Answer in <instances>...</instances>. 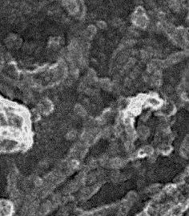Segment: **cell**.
<instances>
[{"label":"cell","instance_id":"cell-2","mask_svg":"<svg viewBox=\"0 0 189 216\" xmlns=\"http://www.w3.org/2000/svg\"><path fill=\"white\" fill-rule=\"evenodd\" d=\"M133 21L137 27H142V28L146 27L148 24V19L145 15H138L135 14V15L133 16Z\"/></svg>","mask_w":189,"mask_h":216},{"label":"cell","instance_id":"cell-5","mask_svg":"<svg viewBox=\"0 0 189 216\" xmlns=\"http://www.w3.org/2000/svg\"><path fill=\"white\" fill-rule=\"evenodd\" d=\"M65 3H66L67 9L72 14H76L78 12L79 8L75 0H67Z\"/></svg>","mask_w":189,"mask_h":216},{"label":"cell","instance_id":"cell-15","mask_svg":"<svg viewBox=\"0 0 189 216\" xmlns=\"http://www.w3.org/2000/svg\"><path fill=\"white\" fill-rule=\"evenodd\" d=\"M126 132L130 138H134L135 136V131L132 124L126 125Z\"/></svg>","mask_w":189,"mask_h":216},{"label":"cell","instance_id":"cell-17","mask_svg":"<svg viewBox=\"0 0 189 216\" xmlns=\"http://www.w3.org/2000/svg\"><path fill=\"white\" fill-rule=\"evenodd\" d=\"M182 212V206H175L174 208L172 209V215L174 216L179 215Z\"/></svg>","mask_w":189,"mask_h":216},{"label":"cell","instance_id":"cell-24","mask_svg":"<svg viewBox=\"0 0 189 216\" xmlns=\"http://www.w3.org/2000/svg\"><path fill=\"white\" fill-rule=\"evenodd\" d=\"M112 23L115 27H120L121 25H122V21L120 19H115L113 20Z\"/></svg>","mask_w":189,"mask_h":216},{"label":"cell","instance_id":"cell-8","mask_svg":"<svg viewBox=\"0 0 189 216\" xmlns=\"http://www.w3.org/2000/svg\"><path fill=\"white\" fill-rule=\"evenodd\" d=\"M74 111H75V114L78 115V116L80 117H85L87 114V111L85 109V107L82 105H76L75 107V109H74Z\"/></svg>","mask_w":189,"mask_h":216},{"label":"cell","instance_id":"cell-22","mask_svg":"<svg viewBox=\"0 0 189 216\" xmlns=\"http://www.w3.org/2000/svg\"><path fill=\"white\" fill-rule=\"evenodd\" d=\"M110 151L111 152V154H116L118 151V144L117 143H112L111 145Z\"/></svg>","mask_w":189,"mask_h":216},{"label":"cell","instance_id":"cell-7","mask_svg":"<svg viewBox=\"0 0 189 216\" xmlns=\"http://www.w3.org/2000/svg\"><path fill=\"white\" fill-rule=\"evenodd\" d=\"M125 164V161L123 160V158H116L112 159L111 161H110V165L112 167L115 168H120L122 167H123Z\"/></svg>","mask_w":189,"mask_h":216},{"label":"cell","instance_id":"cell-16","mask_svg":"<svg viewBox=\"0 0 189 216\" xmlns=\"http://www.w3.org/2000/svg\"><path fill=\"white\" fill-rule=\"evenodd\" d=\"M41 109L44 112H46V113L49 112L50 111L52 110V104H51V102H50L49 101H44V102L41 104Z\"/></svg>","mask_w":189,"mask_h":216},{"label":"cell","instance_id":"cell-3","mask_svg":"<svg viewBox=\"0 0 189 216\" xmlns=\"http://www.w3.org/2000/svg\"><path fill=\"white\" fill-rule=\"evenodd\" d=\"M145 102H146L148 106H150V107H154V108L160 107H161V105H162L161 100H160V99H158L156 96H154V95H150V96L146 98Z\"/></svg>","mask_w":189,"mask_h":216},{"label":"cell","instance_id":"cell-19","mask_svg":"<svg viewBox=\"0 0 189 216\" xmlns=\"http://www.w3.org/2000/svg\"><path fill=\"white\" fill-rule=\"evenodd\" d=\"M76 136H77V132L75 131H74V130L70 131L68 133L66 134V138H68V139H70V140H73V139H75V138H76Z\"/></svg>","mask_w":189,"mask_h":216},{"label":"cell","instance_id":"cell-6","mask_svg":"<svg viewBox=\"0 0 189 216\" xmlns=\"http://www.w3.org/2000/svg\"><path fill=\"white\" fill-rule=\"evenodd\" d=\"M137 135L140 138L144 139V138H147L148 135H149V129H148V127L145 126H139V128L137 130Z\"/></svg>","mask_w":189,"mask_h":216},{"label":"cell","instance_id":"cell-25","mask_svg":"<svg viewBox=\"0 0 189 216\" xmlns=\"http://www.w3.org/2000/svg\"><path fill=\"white\" fill-rule=\"evenodd\" d=\"M102 135H103V137H105V138H108V137H109V136L111 135V131H110V129H105L104 131H103V133H102Z\"/></svg>","mask_w":189,"mask_h":216},{"label":"cell","instance_id":"cell-27","mask_svg":"<svg viewBox=\"0 0 189 216\" xmlns=\"http://www.w3.org/2000/svg\"><path fill=\"white\" fill-rule=\"evenodd\" d=\"M137 216H149V215L147 213H146V212H142V213L139 214Z\"/></svg>","mask_w":189,"mask_h":216},{"label":"cell","instance_id":"cell-1","mask_svg":"<svg viewBox=\"0 0 189 216\" xmlns=\"http://www.w3.org/2000/svg\"><path fill=\"white\" fill-rule=\"evenodd\" d=\"M29 128L26 112L0 98V153H12L27 147Z\"/></svg>","mask_w":189,"mask_h":216},{"label":"cell","instance_id":"cell-28","mask_svg":"<svg viewBox=\"0 0 189 216\" xmlns=\"http://www.w3.org/2000/svg\"><path fill=\"white\" fill-rule=\"evenodd\" d=\"M165 216H172V215H166Z\"/></svg>","mask_w":189,"mask_h":216},{"label":"cell","instance_id":"cell-11","mask_svg":"<svg viewBox=\"0 0 189 216\" xmlns=\"http://www.w3.org/2000/svg\"><path fill=\"white\" fill-rule=\"evenodd\" d=\"M96 27L93 26H90L86 29V31H84V36L86 37L87 39H91V37L94 36V34H96Z\"/></svg>","mask_w":189,"mask_h":216},{"label":"cell","instance_id":"cell-14","mask_svg":"<svg viewBox=\"0 0 189 216\" xmlns=\"http://www.w3.org/2000/svg\"><path fill=\"white\" fill-rule=\"evenodd\" d=\"M95 188L94 187H87L86 189H84L83 191H82V197L83 198H88L91 195V194H93L94 192H95Z\"/></svg>","mask_w":189,"mask_h":216},{"label":"cell","instance_id":"cell-9","mask_svg":"<svg viewBox=\"0 0 189 216\" xmlns=\"http://www.w3.org/2000/svg\"><path fill=\"white\" fill-rule=\"evenodd\" d=\"M153 153V148L150 146H143L140 151H139V155L145 156V155H151Z\"/></svg>","mask_w":189,"mask_h":216},{"label":"cell","instance_id":"cell-23","mask_svg":"<svg viewBox=\"0 0 189 216\" xmlns=\"http://www.w3.org/2000/svg\"><path fill=\"white\" fill-rule=\"evenodd\" d=\"M160 151H162L163 153L167 154L171 151V147H170L168 145H164V146H162V147L160 148Z\"/></svg>","mask_w":189,"mask_h":216},{"label":"cell","instance_id":"cell-18","mask_svg":"<svg viewBox=\"0 0 189 216\" xmlns=\"http://www.w3.org/2000/svg\"><path fill=\"white\" fill-rule=\"evenodd\" d=\"M137 199V194H135V192H130L129 194H128V196H127V200L128 201L131 202V203H134Z\"/></svg>","mask_w":189,"mask_h":216},{"label":"cell","instance_id":"cell-4","mask_svg":"<svg viewBox=\"0 0 189 216\" xmlns=\"http://www.w3.org/2000/svg\"><path fill=\"white\" fill-rule=\"evenodd\" d=\"M175 110H176L175 105L172 102H167V103H165L163 106L161 110H160V111H161L162 114H164V115L168 116V115H171V114L174 113Z\"/></svg>","mask_w":189,"mask_h":216},{"label":"cell","instance_id":"cell-13","mask_svg":"<svg viewBox=\"0 0 189 216\" xmlns=\"http://www.w3.org/2000/svg\"><path fill=\"white\" fill-rule=\"evenodd\" d=\"M130 101L126 99H122L120 100V102L118 103V107L120 110H126L127 108L130 107Z\"/></svg>","mask_w":189,"mask_h":216},{"label":"cell","instance_id":"cell-21","mask_svg":"<svg viewBox=\"0 0 189 216\" xmlns=\"http://www.w3.org/2000/svg\"><path fill=\"white\" fill-rule=\"evenodd\" d=\"M123 123L124 125H129V124H132V117L131 115H126L123 118Z\"/></svg>","mask_w":189,"mask_h":216},{"label":"cell","instance_id":"cell-26","mask_svg":"<svg viewBox=\"0 0 189 216\" xmlns=\"http://www.w3.org/2000/svg\"><path fill=\"white\" fill-rule=\"evenodd\" d=\"M97 25H98L99 28H100V29H104L106 27V23L104 22H103V21L99 22L98 23H97Z\"/></svg>","mask_w":189,"mask_h":216},{"label":"cell","instance_id":"cell-10","mask_svg":"<svg viewBox=\"0 0 189 216\" xmlns=\"http://www.w3.org/2000/svg\"><path fill=\"white\" fill-rule=\"evenodd\" d=\"M180 152H181V155L184 157L187 158L188 157V139H185L183 144H182L181 149H180Z\"/></svg>","mask_w":189,"mask_h":216},{"label":"cell","instance_id":"cell-12","mask_svg":"<svg viewBox=\"0 0 189 216\" xmlns=\"http://www.w3.org/2000/svg\"><path fill=\"white\" fill-rule=\"evenodd\" d=\"M99 87L104 89V90H110L112 88L111 83L108 79H101L99 82Z\"/></svg>","mask_w":189,"mask_h":216},{"label":"cell","instance_id":"cell-20","mask_svg":"<svg viewBox=\"0 0 189 216\" xmlns=\"http://www.w3.org/2000/svg\"><path fill=\"white\" fill-rule=\"evenodd\" d=\"M159 190H160V187L158 185H153V186L148 188L150 194H155V193H157L159 191Z\"/></svg>","mask_w":189,"mask_h":216}]
</instances>
